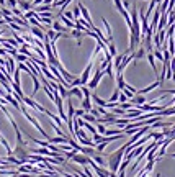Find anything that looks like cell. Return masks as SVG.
Listing matches in <instances>:
<instances>
[{
	"label": "cell",
	"mask_w": 175,
	"mask_h": 177,
	"mask_svg": "<svg viewBox=\"0 0 175 177\" xmlns=\"http://www.w3.org/2000/svg\"><path fill=\"white\" fill-rule=\"evenodd\" d=\"M92 67H93V59L87 64V67L83 69L82 75H80V85H87V82L90 79V74H92Z\"/></svg>",
	"instance_id": "4"
},
{
	"label": "cell",
	"mask_w": 175,
	"mask_h": 177,
	"mask_svg": "<svg viewBox=\"0 0 175 177\" xmlns=\"http://www.w3.org/2000/svg\"><path fill=\"white\" fill-rule=\"evenodd\" d=\"M30 31H31V34H33L34 38H38V40H41V41H43L44 36H46V34H44V31L41 30V28H38V26H31Z\"/></svg>",
	"instance_id": "12"
},
{
	"label": "cell",
	"mask_w": 175,
	"mask_h": 177,
	"mask_svg": "<svg viewBox=\"0 0 175 177\" xmlns=\"http://www.w3.org/2000/svg\"><path fill=\"white\" fill-rule=\"evenodd\" d=\"M13 58H15L18 62H26L28 61V56H25V54H22V53H16Z\"/></svg>",
	"instance_id": "24"
},
{
	"label": "cell",
	"mask_w": 175,
	"mask_h": 177,
	"mask_svg": "<svg viewBox=\"0 0 175 177\" xmlns=\"http://www.w3.org/2000/svg\"><path fill=\"white\" fill-rule=\"evenodd\" d=\"M12 15H15V16H22V18H23V12H22L20 8H16V7H15V8H12Z\"/></svg>",
	"instance_id": "30"
},
{
	"label": "cell",
	"mask_w": 175,
	"mask_h": 177,
	"mask_svg": "<svg viewBox=\"0 0 175 177\" xmlns=\"http://www.w3.org/2000/svg\"><path fill=\"white\" fill-rule=\"evenodd\" d=\"M23 103H26L28 107H31V108H34V110H38V112H41V113H44L46 112V108H44L43 105H39V103H36L31 97H23Z\"/></svg>",
	"instance_id": "6"
},
{
	"label": "cell",
	"mask_w": 175,
	"mask_h": 177,
	"mask_svg": "<svg viewBox=\"0 0 175 177\" xmlns=\"http://www.w3.org/2000/svg\"><path fill=\"white\" fill-rule=\"evenodd\" d=\"M0 5H2V7L5 5V0H0Z\"/></svg>",
	"instance_id": "35"
},
{
	"label": "cell",
	"mask_w": 175,
	"mask_h": 177,
	"mask_svg": "<svg viewBox=\"0 0 175 177\" xmlns=\"http://www.w3.org/2000/svg\"><path fill=\"white\" fill-rule=\"evenodd\" d=\"M83 113H85V110H83V108H77L75 110V117H82Z\"/></svg>",
	"instance_id": "33"
},
{
	"label": "cell",
	"mask_w": 175,
	"mask_h": 177,
	"mask_svg": "<svg viewBox=\"0 0 175 177\" xmlns=\"http://www.w3.org/2000/svg\"><path fill=\"white\" fill-rule=\"evenodd\" d=\"M72 95H75L79 100L83 99V93H82V90H80L79 87H71L67 90V99H69V97H72Z\"/></svg>",
	"instance_id": "11"
},
{
	"label": "cell",
	"mask_w": 175,
	"mask_h": 177,
	"mask_svg": "<svg viewBox=\"0 0 175 177\" xmlns=\"http://www.w3.org/2000/svg\"><path fill=\"white\" fill-rule=\"evenodd\" d=\"M152 54H154V58H156V59H159L160 62L164 61V54H162V51H160V49H156V51H152Z\"/></svg>",
	"instance_id": "27"
},
{
	"label": "cell",
	"mask_w": 175,
	"mask_h": 177,
	"mask_svg": "<svg viewBox=\"0 0 175 177\" xmlns=\"http://www.w3.org/2000/svg\"><path fill=\"white\" fill-rule=\"evenodd\" d=\"M20 112H22V113H23V115H25V118H26V120H28V121H30V123H31V125H33V126H34V128H36V130H38V131H39V133H41V136H44V138H46V140H49V138H51V136H49V134H48V133H46V131H44V130H43V128H41L39 121H38V120H36V118H34V117H31V115H30V113H28V110H26V107H25V105H23V102H22V103H20Z\"/></svg>",
	"instance_id": "2"
},
{
	"label": "cell",
	"mask_w": 175,
	"mask_h": 177,
	"mask_svg": "<svg viewBox=\"0 0 175 177\" xmlns=\"http://www.w3.org/2000/svg\"><path fill=\"white\" fill-rule=\"evenodd\" d=\"M103 75H105V71H101V69H97L95 74H93V77L89 79V82H87V87H89L90 90H95L97 87H98L100 81L103 79Z\"/></svg>",
	"instance_id": "3"
},
{
	"label": "cell",
	"mask_w": 175,
	"mask_h": 177,
	"mask_svg": "<svg viewBox=\"0 0 175 177\" xmlns=\"http://www.w3.org/2000/svg\"><path fill=\"white\" fill-rule=\"evenodd\" d=\"M101 22H103V25H105V30H106V36H108V43H110V41H113V34H111V26H110V23L106 22V18H101Z\"/></svg>",
	"instance_id": "16"
},
{
	"label": "cell",
	"mask_w": 175,
	"mask_h": 177,
	"mask_svg": "<svg viewBox=\"0 0 175 177\" xmlns=\"http://www.w3.org/2000/svg\"><path fill=\"white\" fill-rule=\"evenodd\" d=\"M105 130H106V126H105L103 123H97V133L105 134Z\"/></svg>",
	"instance_id": "28"
},
{
	"label": "cell",
	"mask_w": 175,
	"mask_h": 177,
	"mask_svg": "<svg viewBox=\"0 0 175 177\" xmlns=\"http://www.w3.org/2000/svg\"><path fill=\"white\" fill-rule=\"evenodd\" d=\"M80 118H82L83 121H89V123H97V118L93 117L92 113H89V112H85V113H83V115L80 117Z\"/></svg>",
	"instance_id": "21"
},
{
	"label": "cell",
	"mask_w": 175,
	"mask_h": 177,
	"mask_svg": "<svg viewBox=\"0 0 175 177\" xmlns=\"http://www.w3.org/2000/svg\"><path fill=\"white\" fill-rule=\"evenodd\" d=\"M103 71H105V74H106L110 79H115V72H113L115 69H113V64H111V62H108V64H106V67H105Z\"/></svg>",
	"instance_id": "18"
},
{
	"label": "cell",
	"mask_w": 175,
	"mask_h": 177,
	"mask_svg": "<svg viewBox=\"0 0 175 177\" xmlns=\"http://www.w3.org/2000/svg\"><path fill=\"white\" fill-rule=\"evenodd\" d=\"M116 84H118V89H120V90L126 87V82H124L123 74H116Z\"/></svg>",
	"instance_id": "22"
},
{
	"label": "cell",
	"mask_w": 175,
	"mask_h": 177,
	"mask_svg": "<svg viewBox=\"0 0 175 177\" xmlns=\"http://www.w3.org/2000/svg\"><path fill=\"white\" fill-rule=\"evenodd\" d=\"M71 159L74 162H77V164H80V166H85V164H89V162H90V156L83 154V152H82V154H79V151H77Z\"/></svg>",
	"instance_id": "5"
},
{
	"label": "cell",
	"mask_w": 175,
	"mask_h": 177,
	"mask_svg": "<svg viewBox=\"0 0 175 177\" xmlns=\"http://www.w3.org/2000/svg\"><path fill=\"white\" fill-rule=\"evenodd\" d=\"M72 15H74V22H75L77 18H79V16H80V8H79V5H77L75 8H74V12H72Z\"/></svg>",
	"instance_id": "31"
},
{
	"label": "cell",
	"mask_w": 175,
	"mask_h": 177,
	"mask_svg": "<svg viewBox=\"0 0 175 177\" xmlns=\"http://www.w3.org/2000/svg\"><path fill=\"white\" fill-rule=\"evenodd\" d=\"M5 3L10 7V8H15L16 7V0H5Z\"/></svg>",
	"instance_id": "32"
},
{
	"label": "cell",
	"mask_w": 175,
	"mask_h": 177,
	"mask_svg": "<svg viewBox=\"0 0 175 177\" xmlns=\"http://www.w3.org/2000/svg\"><path fill=\"white\" fill-rule=\"evenodd\" d=\"M52 2H54V0H43V3H46V5H51Z\"/></svg>",
	"instance_id": "34"
},
{
	"label": "cell",
	"mask_w": 175,
	"mask_h": 177,
	"mask_svg": "<svg viewBox=\"0 0 175 177\" xmlns=\"http://www.w3.org/2000/svg\"><path fill=\"white\" fill-rule=\"evenodd\" d=\"M52 30L59 31V33H66V31H67V26H62L59 22H52Z\"/></svg>",
	"instance_id": "20"
},
{
	"label": "cell",
	"mask_w": 175,
	"mask_h": 177,
	"mask_svg": "<svg viewBox=\"0 0 175 177\" xmlns=\"http://www.w3.org/2000/svg\"><path fill=\"white\" fill-rule=\"evenodd\" d=\"M90 99H93V102H95L98 107H106V100L100 99V97L97 95V93H93V95H90Z\"/></svg>",
	"instance_id": "19"
},
{
	"label": "cell",
	"mask_w": 175,
	"mask_h": 177,
	"mask_svg": "<svg viewBox=\"0 0 175 177\" xmlns=\"http://www.w3.org/2000/svg\"><path fill=\"white\" fill-rule=\"evenodd\" d=\"M147 61H149L150 67H152L154 74H156V75H159V71H157V66H156V58H154L152 51H150V53H147Z\"/></svg>",
	"instance_id": "14"
},
{
	"label": "cell",
	"mask_w": 175,
	"mask_h": 177,
	"mask_svg": "<svg viewBox=\"0 0 175 177\" xmlns=\"http://www.w3.org/2000/svg\"><path fill=\"white\" fill-rule=\"evenodd\" d=\"M113 2H115V7H116V10H118V12H120V13H123L124 12V7H123V3H121V0H113Z\"/></svg>",
	"instance_id": "25"
},
{
	"label": "cell",
	"mask_w": 175,
	"mask_h": 177,
	"mask_svg": "<svg viewBox=\"0 0 175 177\" xmlns=\"http://www.w3.org/2000/svg\"><path fill=\"white\" fill-rule=\"evenodd\" d=\"M79 8H80V13H82V18L85 20L87 23L90 25V30L93 28V22H92V16H90V13H89V10L85 8V7L82 5V3H79Z\"/></svg>",
	"instance_id": "7"
},
{
	"label": "cell",
	"mask_w": 175,
	"mask_h": 177,
	"mask_svg": "<svg viewBox=\"0 0 175 177\" xmlns=\"http://www.w3.org/2000/svg\"><path fill=\"white\" fill-rule=\"evenodd\" d=\"M31 79H33V82H34V89H33V93H31V95H36V92H38V90H39V87H41V84H39V79H38V75L36 74H33V72H31Z\"/></svg>",
	"instance_id": "15"
},
{
	"label": "cell",
	"mask_w": 175,
	"mask_h": 177,
	"mask_svg": "<svg viewBox=\"0 0 175 177\" xmlns=\"http://www.w3.org/2000/svg\"><path fill=\"white\" fill-rule=\"evenodd\" d=\"M83 174H85L87 177H95V176L92 174V171H90V166H89V164L83 166Z\"/></svg>",
	"instance_id": "29"
},
{
	"label": "cell",
	"mask_w": 175,
	"mask_h": 177,
	"mask_svg": "<svg viewBox=\"0 0 175 177\" xmlns=\"http://www.w3.org/2000/svg\"><path fill=\"white\" fill-rule=\"evenodd\" d=\"M128 146L129 144L126 143L124 146H121L120 149H116V151H113L111 154H108L106 167H108L110 172H116L118 174V171H120V164H121V161H123V158H124V152H126V149H128Z\"/></svg>",
	"instance_id": "1"
},
{
	"label": "cell",
	"mask_w": 175,
	"mask_h": 177,
	"mask_svg": "<svg viewBox=\"0 0 175 177\" xmlns=\"http://www.w3.org/2000/svg\"><path fill=\"white\" fill-rule=\"evenodd\" d=\"M16 5H20V8H22L23 12H28V10L33 8V3H31L30 0H16Z\"/></svg>",
	"instance_id": "13"
},
{
	"label": "cell",
	"mask_w": 175,
	"mask_h": 177,
	"mask_svg": "<svg viewBox=\"0 0 175 177\" xmlns=\"http://www.w3.org/2000/svg\"><path fill=\"white\" fill-rule=\"evenodd\" d=\"M92 95V93H90ZM90 95H83V99H82V107L80 108H83L85 112H90L92 110V99H90Z\"/></svg>",
	"instance_id": "10"
},
{
	"label": "cell",
	"mask_w": 175,
	"mask_h": 177,
	"mask_svg": "<svg viewBox=\"0 0 175 177\" xmlns=\"http://www.w3.org/2000/svg\"><path fill=\"white\" fill-rule=\"evenodd\" d=\"M3 23H5V20H3V18H0V25H3Z\"/></svg>",
	"instance_id": "36"
},
{
	"label": "cell",
	"mask_w": 175,
	"mask_h": 177,
	"mask_svg": "<svg viewBox=\"0 0 175 177\" xmlns=\"http://www.w3.org/2000/svg\"><path fill=\"white\" fill-rule=\"evenodd\" d=\"M147 102V100H146V97L144 95H141V93H139V95H133L131 99H129V103H131V105H134V107H139V105H142V103H146Z\"/></svg>",
	"instance_id": "8"
},
{
	"label": "cell",
	"mask_w": 175,
	"mask_h": 177,
	"mask_svg": "<svg viewBox=\"0 0 175 177\" xmlns=\"http://www.w3.org/2000/svg\"><path fill=\"white\" fill-rule=\"evenodd\" d=\"M160 85H162V82L159 81V79H157L156 82H154V84H150L149 87H146V89H141V90H138V92L136 93H141V95H146V93H149V92H152L154 89H157V87H160Z\"/></svg>",
	"instance_id": "9"
},
{
	"label": "cell",
	"mask_w": 175,
	"mask_h": 177,
	"mask_svg": "<svg viewBox=\"0 0 175 177\" xmlns=\"http://www.w3.org/2000/svg\"><path fill=\"white\" fill-rule=\"evenodd\" d=\"M57 16H59V18H61V22L64 23V25L67 26V28H74V26H75V22H72V20L66 18V16L62 15V13H61V15H57Z\"/></svg>",
	"instance_id": "17"
},
{
	"label": "cell",
	"mask_w": 175,
	"mask_h": 177,
	"mask_svg": "<svg viewBox=\"0 0 175 177\" xmlns=\"http://www.w3.org/2000/svg\"><path fill=\"white\" fill-rule=\"evenodd\" d=\"M103 140H105V136H103V134H100V133H95V134H93V143H95V144L101 143Z\"/></svg>",
	"instance_id": "26"
},
{
	"label": "cell",
	"mask_w": 175,
	"mask_h": 177,
	"mask_svg": "<svg viewBox=\"0 0 175 177\" xmlns=\"http://www.w3.org/2000/svg\"><path fill=\"white\" fill-rule=\"evenodd\" d=\"M57 92H59V95H61L62 99H67V89H66L62 84H59V82H57Z\"/></svg>",
	"instance_id": "23"
}]
</instances>
